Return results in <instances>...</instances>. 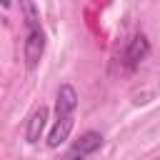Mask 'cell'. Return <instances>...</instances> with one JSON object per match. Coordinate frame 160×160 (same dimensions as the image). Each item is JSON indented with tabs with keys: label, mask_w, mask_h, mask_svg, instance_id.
<instances>
[{
	"label": "cell",
	"mask_w": 160,
	"mask_h": 160,
	"mask_svg": "<svg viewBox=\"0 0 160 160\" xmlns=\"http://www.w3.org/2000/svg\"><path fill=\"white\" fill-rule=\"evenodd\" d=\"M45 32L42 25L38 28H25V42H22V60L28 65V70H35L45 55Z\"/></svg>",
	"instance_id": "obj_2"
},
{
	"label": "cell",
	"mask_w": 160,
	"mask_h": 160,
	"mask_svg": "<svg viewBox=\"0 0 160 160\" xmlns=\"http://www.w3.org/2000/svg\"><path fill=\"white\" fill-rule=\"evenodd\" d=\"M102 135L98 130H85L78 140H72V145L68 148L65 158L62 160H88L90 155H95L100 148H102Z\"/></svg>",
	"instance_id": "obj_3"
},
{
	"label": "cell",
	"mask_w": 160,
	"mask_h": 160,
	"mask_svg": "<svg viewBox=\"0 0 160 160\" xmlns=\"http://www.w3.org/2000/svg\"><path fill=\"white\" fill-rule=\"evenodd\" d=\"M148 55H150V40H148L142 32H135V35L128 40V45H125L122 65H125L128 70H135V68H140V62H142Z\"/></svg>",
	"instance_id": "obj_4"
},
{
	"label": "cell",
	"mask_w": 160,
	"mask_h": 160,
	"mask_svg": "<svg viewBox=\"0 0 160 160\" xmlns=\"http://www.w3.org/2000/svg\"><path fill=\"white\" fill-rule=\"evenodd\" d=\"M10 5H12V0H2V8H5V10H8Z\"/></svg>",
	"instance_id": "obj_7"
},
{
	"label": "cell",
	"mask_w": 160,
	"mask_h": 160,
	"mask_svg": "<svg viewBox=\"0 0 160 160\" xmlns=\"http://www.w3.org/2000/svg\"><path fill=\"white\" fill-rule=\"evenodd\" d=\"M48 115H50L48 105H40V108L30 115V120H28V125H25V142H28V145H35V142L42 138L45 125H48Z\"/></svg>",
	"instance_id": "obj_5"
},
{
	"label": "cell",
	"mask_w": 160,
	"mask_h": 160,
	"mask_svg": "<svg viewBox=\"0 0 160 160\" xmlns=\"http://www.w3.org/2000/svg\"><path fill=\"white\" fill-rule=\"evenodd\" d=\"M20 10H22L25 28H38L40 25V10H38L35 0H20Z\"/></svg>",
	"instance_id": "obj_6"
},
{
	"label": "cell",
	"mask_w": 160,
	"mask_h": 160,
	"mask_svg": "<svg viewBox=\"0 0 160 160\" xmlns=\"http://www.w3.org/2000/svg\"><path fill=\"white\" fill-rule=\"evenodd\" d=\"M75 110H78V90L70 82H62L55 92V122L48 135V148L58 150L72 132L75 125Z\"/></svg>",
	"instance_id": "obj_1"
}]
</instances>
